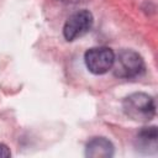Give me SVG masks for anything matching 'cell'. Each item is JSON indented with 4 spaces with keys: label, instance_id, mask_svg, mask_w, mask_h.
<instances>
[{
    "label": "cell",
    "instance_id": "cell-1",
    "mask_svg": "<svg viewBox=\"0 0 158 158\" xmlns=\"http://www.w3.org/2000/svg\"><path fill=\"white\" fill-rule=\"evenodd\" d=\"M123 112L135 121L147 122L156 114L154 99L146 93H133L125 98L122 102Z\"/></svg>",
    "mask_w": 158,
    "mask_h": 158
},
{
    "label": "cell",
    "instance_id": "cell-2",
    "mask_svg": "<svg viewBox=\"0 0 158 158\" xmlns=\"http://www.w3.org/2000/svg\"><path fill=\"white\" fill-rule=\"evenodd\" d=\"M112 70L116 77L122 79L137 78L144 72V62L137 52L132 49H122L115 56Z\"/></svg>",
    "mask_w": 158,
    "mask_h": 158
},
{
    "label": "cell",
    "instance_id": "cell-3",
    "mask_svg": "<svg viewBox=\"0 0 158 158\" xmlns=\"http://www.w3.org/2000/svg\"><path fill=\"white\" fill-rule=\"evenodd\" d=\"M115 53L109 47H93L85 52V65L93 74H104L112 68Z\"/></svg>",
    "mask_w": 158,
    "mask_h": 158
},
{
    "label": "cell",
    "instance_id": "cell-4",
    "mask_svg": "<svg viewBox=\"0 0 158 158\" xmlns=\"http://www.w3.org/2000/svg\"><path fill=\"white\" fill-rule=\"evenodd\" d=\"M94 19L89 10H79L70 15L64 23L63 35L67 41H74L86 32L90 31L93 27Z\"/></svg>",
    "mask_w": 158,
    "mask_h": 158
},
{
    "label": "cell",
    "instance_id": "cell-5",
    "mask_svg": "<svg viewBox=\"0 0 158 158\" xmlns=\"http://www.w3.org/2000/svg\"><path fill=\"white\" fill-rule=\"evenodd\" d=\"M85 156L89 158H110L114 156V144L105 137H94L86 143Z\"/></svg>",
    "mask_w": 158,
    "mask_h": 158
},
{
    "label": "cell",
    "instance_id": "cell-6",
    "mask_svg": "<svg viewBox=\"0 0 158 158\" xmlns=\"http://www.w3.org/2000/svg\"><path fill=\"white\" fill-rule=\"evenodd\" d=\"M157 139H158V132L157 127H144L141 130L136 137V147L137 151L143 152L146 154L157 152Z\"/></svg>",
    "mask_w": 158,
    "mask_h": 158
},
{
    "label": "cell",
    "instance_id": "cell-7",
    "mask_svg": "<svg viewBox=\"0 0 158 158\" xmlns=\"http://www.w3.org/2000/svg\"><path fill=\"white\" fill-rule=\"evenodd\" d=\"M11 156V152L7 146H5L4 143H0V158H7Z\"/></svg>",
    "mask_w": 158,
    "mask_h": 158
}]
</instances>
